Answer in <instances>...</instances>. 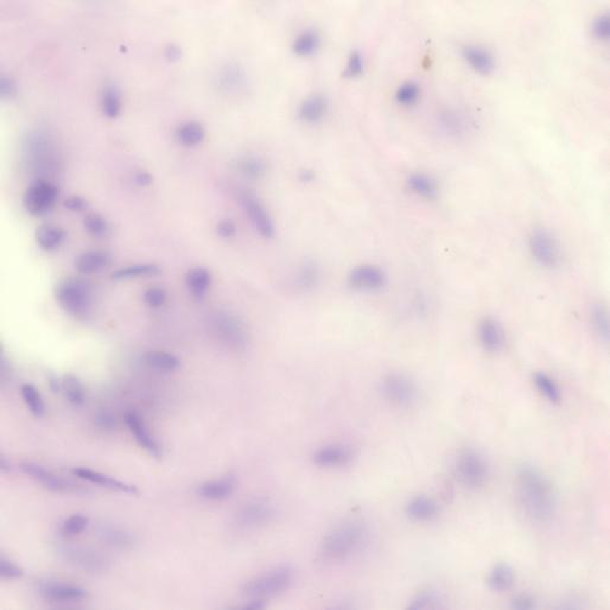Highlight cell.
I'll list each match as a JSON object with an SVG mask.
<instances>
[{
	"instance_id": "cell-11",
	"label": "cell",
	"mask_w": 610,
	"mask_h": 610,
	"mask_svg": "<svg viewBox=\"0 0 610 610\" xmlns=\"http://www.w3.org/2000/svg\"><path fill=\"white\" fill-rule=\"evenodd\" d=\"M388 277L385 271L374 264H362L351 269L348 274V284L351 289L363 293H373L386 286Z\"/></svg>"
},
{
	"instance_id": "cell-2",
	"label": "cell",
	"mask_w": 610,
	"mask_h": 610,
	"mask_svg": "<svg viewBox=\"0 0 610 610\" xmlns=\"http://www.w3.org/2000/svg\"><path fill=\"white\" fill-rule=\"evenodd\" d=\"M367 541V529L358 520H348L325 536L320 555L327 562H341L360 551Z\"/></svg>"
},
{
	"instance_id": "cell-36",
	"label": "cell",
	"mask_w": 610,
	"mask_h": 610,
	"mask_svg": "<svg viewBox=\"0 0 610 610\" xmlns=\"http://www.w3.org/2000/svg\"><path fill=\"white\" fill-rule=\"evenodd\" d=\"M534 385L538 391L551 404H559L562 400V392L553 378L546 373L539 372L534 374Z\"/></svg>"
},
{
	"instance_id": "cell-34",
	"label": "cell",
	"mask_w": 610,
	"mask_h": 610,
	"mask_svg": "<svg viewBox=\"0 0 610 610\" xmlns=\"http://www.w3.org/2000/svg\"><path fill=\"white\" fill-rule=\"evenodd\" d=\"M99 537L114 548H130L135 544L133 537L126 531L113 525H103L98 530Z\"/></svg>"
},
{
	"instance_id": "cell-42",
	"label": "cell",
	"mask_w": 610,
	"mask_h": 610,
	"mask_svg": "<svg viewBox=\"0 0 610 610\" xmlns=\"http://www.w3.org/2000/svg\"><path fill=\"white\" fill-rule=\"evenodd\" d=\"M239 171L249 179H258L266 171V165L261 158L246 156L238 163Z\"/></svg>"
},
{
	"instance_id": "cell-7",
	"label": "cell",
	"mask_w": 610,
	"mask_h": 610,
	"mask_svg": "<svg viewBox=\"0 0 610 610\" xmlns=\"http://www.w3.org/2000/svg\"><path fill=\"white\" fill-rule=\"evenodd\" d=\"M380 392L388 402L398 407H410L418 397L416 384L402 373L385 375L380 383Z\"/></svg>"
},
{
	"instance_id": "cell-17",
	"label": "cell",
	"mask_w": 610,
	"mask_h": 610,
	"mask_svg": "<svg viewBox=\"0 0 610 610\" xmlns=\"http://www.w3.org/2000/svg\"><path fill=\"white\" fill-rule=\"evenodd\" d=\"M40 592L44 599L56 603L77 602L87 597V592L84 588L57 582L40 583Z\"/></svg>"
},
{
	"instance_id": "cell-40",
	"label": "cell",
	"mask_w": 610,
	"mask_h": 610,
	"mask_svg": "<svg viewBox=\"0 0 610 610\" xmlns=\"http://www.w3.org/2000/svg\"><path fill=\"white\" fill-rule=\"evenodd\" d=\"M21 393L30 412L36 418H42L45 413V405L38 390L33 385L24 384L21 388Z\"/></svg>"
},
{
	"instance_id": "cell-57",
	"label": "cell",
	"mask_w": 610,
	"mask_h": 610,
	"mask_svg": "<svg viewBox=\"0 0 610 610\" xmlns=\"http://www.w3.org/2000/svg\"><path fill=\"white\" fill-rule=\"evenodd\" d=\"M135 181L138 186H150L151 183L154 182V177L149 172L138 171L135 174Z\"/></svg>"
},
{
	"instance_id": "cell-13",
	"label": "cell",
	"mask_w": 610,
	"mask_h": 610,
	"mask_svg": "<svg viewBox=\"0 0 610 610\" xmlns=\"http://www.w3.org/2000/svg\"><path fill=\"white\" fill-rule=\"evenodd\" d=\"M63 557L77 567L84 571L99 572L106 570L108 567V560L103 555L89 548L81 546H63L61 548Z\"/></svg>"
},
{
	"instance_id": "cell-19",
	"label": "cell",
	"mask_w": 610,
	"mask_h": 610,
	"mask_svg": "<svg viewBox=\"0 0 610 610\" xmlns=\"http://www.w3.org/2000/svg\"><path fill=\"white\" fill-rule=\"evenodd\" d=\"M478 337L487 351L497 353L504 346V333L500 323L493 317L483 318L479 323Z\"/></svg>"
},
{
	"instance_id": "cell-12",
	"label": "cell",
	"mask_w": 610,
	"mask_h": 610,
	"mask_svg": "<svg viewBox=\"0 0 610 610\" xmlns=\"http://www.w3.org/2000/svg\"><path fill=\"white\" fill-rule=\"evenodd\" d=\"M240 202L256 232L263 238H273L276 233L273 220L267 212L266 207L259 201V198L249 191H242L240 193Z\"/></svg>"
},
{
	"instance_id": "cell-53",
	"label": "cell",
	"mask_w": 610,
	"mask_h": 610,
	"mask_svg": "<svg viewBox=\"0 0 610 610\" xmlns=\"http://www.w3.org/2000/svg\"><path fill=\"white\" fill-rule=\"evenodd\" d=\"M216 233L220 238L230 239L233 238L237 234V226L235 223L230 219L221 220L218 226H216Z\"/></svg>"
},
{
	"instance_id": "cell-3",
	"label": "cell",
	"mask_w": 610,
	"mask_h": 610,
	"mask_svg": "<svg viewBox=\"0 0 610 610\" xmlns=\"http://www.w3.org/2000/svg\"><path fill=\"white\" fill-rule=\"evenodd\" d=\"M293 569L289 567H278L247 582L244 587V594L249 599L266 601L286 592L293 584Z\"/></svg>"
},
{
	"instance_id": "cell-29",
	"label": "cell",
	"mask_w": 610,
	"mask_h": 610,
	"mask_svg": "<svg viewBox=\"0 0 610 610\" xmlns=\"http://www.w3.org/2000/svg\"><path fill=\"white\" fill-rule=\"evenodd\" d=\"M66 230L54 225H42L36 230V242L44 251H54L59 249L66 240Z\"/></svg>"
},
{
	"instance_id": "cell-58",
	"label": "cell",
	"mask_w": 610,
	"mask_h": 610,
	"mask_svg": "<svg viewBox=\"0 0 610 610\" xmlns=\"http://www.w3.org/2000/svg\"><path fill=\"white\" fill-rule=\"evenodd\" d=\"M315 179L314 171H311V170H303V171L300 172V182H311L312 179Z\"/></svg>"
},
{
	"instance_id": "cell-49",
	"label": "cell",
	"mask_w": 610,
	"mask_h": 610,
	"mask_svg": "<svg viewBox=\"0 0 610 610\" xmlns=\"http://www.w3.org/2000/svg\"><path fill=\"white\" fill-rule=\"evenodd\" d=\"M0 576L5 580H17V578L22 577L23 569L15 563L11 562L10 559L6 558L5 555H1V558H0Z\"/></svg>"
},
{
	"instance_id": "cell-48",
	"label": "cell",
	"mask_w": 610,
	"mask_h": 610,
	"mask_svg": "<svg viewBox=\"0 0 610 610\" xmlns=\"http://www.w3.org/2000/svg\"><path fill=\"white\" fill-rule=\"evenodd\" d=\"M143 300L150 307H161L166 302V293L159 286H151L144 291Z\"/></svg>"
},
{
	"instance_id": "cell-37",
	"label": "cell",
	"mask_w": 610,
	"mask_h": 610,
	"mask_svg": "<svg viewBox=\"0 0 610 610\" xmlns=\"http://www.w3.org/2000/svg\"><path fill=\"white\" fill-rule=\"evenodd\" d=\"M123 108L120 89L115 84H107L103 89V112L107 118L114 119L120 115Z\"/></svg>"
},
{
	"instance_id": "cell-18",
	"label": "cell",
	"mask_w": 610,
	"mask_h": 610,
	"mask_svg": "<svg viewBox=\"0 0 610 610\" xmlns=\"http://www.w3.org/2000/svg\"><path fill=\"white\" fill-rule=\"evenodd\" d=\"M125 422L128 424L132 435L135 436V441L139 446L147 450L151 456L154 458H161L162 449L157 441L147 431V427L144 424L143 419L139 417L138 413L128 412L125 414Z\"/></svg>"
},
{
	"instance_id": "cell-39",
	"label": "cell",
	"mask_w": 610,
	"mask_h": 610,
	"mask_svg": "<svg viewBox=\"0 0 610 610\" xmlns=\"http://www.w3.org/2000/svg\"><path fill=\"white\" fill-rule=\"evenodd\" d=\"M62 380V392L66 395L67 400L73 405L84 404L86 399V390L79 379L72 374H66Z\"/></svg>"
},
{
	"instance_id": "cell-24",
	"label": "cell",
	"mask_w": 610,
	"mask_h": 610,
	"mask_svg": "<svg viewBox=\"0 0 610 610\" xmlns=\"http://www.w3.org/2000/svg\"><path fill=\"white\" fill-rule=\"evenodd\" d=\"M406 186L413 194L425 200H435L439 196V186L437 179L423 172L411 174L406 179Z\"/></svg>"
},
{
	"instance_id": "cell-41",
	"label": "cell",
	"mask_w": 610,
	"mask_h": 610,
	"mask_svg": "<svg viewBox=\"0 0 610 610\" xmlns=\"http://www.w3.org/2000/svg\"><path fill=\"white\" fill-rule=\"evenodd\" d=\"M590 321H592V328L595 330V333L599 335V339L603 341H608V337H609V314H608L606 307L602 304H596L595 307L592 309Z\"/></svg>"
},
{
	"instance_id": "cell-33",
	"label": "cell",
	"mask_w": 610,
	"mask_h": 610,
	"mask_svg": "<svg viewBox=\"0 0 610 610\" xmlns=\"http://www.w3.org/2000/svg\"><path fill=\"white\" fill-rule=\"evenodd\" d=\"M176 135L179 144H182L183 147H196L205 140V128L198 121H188L179 126Z\"/></svg>"
},
{
	"instance_id": "cell-26",
	"label": "cell",
	"mask_w": 610,
	"mask_h": 610,
	"mask_svg": "<svg viewBox=\"0 0 610 610\" xmlns=\"http://www.w3.org/2000/svg\"><path fill=\"white\" fill-rule=\"evenodd\" d=\"M235 483L237 481L233 475L225 476L222 479L202 483L198 486V494L207 500H223L233 493Z\"/></svg>"
},
{
	"instance_id": "cell-51",
	"label": "cell",
	"mask_w": 610,
	"mask_h": 610,
	"mask_svg": "<svg viewBox=\"0 0 610 610\" xmlns=\"http://www.w3.org/2000/svg\"><path fill=\"white\" fill-rule=\"evenodd\" d=\"M592 33L599 40H608L610 33L609 17L606 15L599 16L592 24Z\"/></svg>"
},
{
	"instance_id": "cell-55",
	"label": "cell",
	"mask_w": 610,
	"mask_h": 610,
	"mask_svg": "<svg viewBox=\"0 0 610 610\" xmlns=\"http://www.w3.org/2000/svg\"><path fill=\"white\" fill-rule=\"evenodd\" d=\"M63 205L72 212H84L88 208V201L81 196H70L63 202Z\"/></svg>"
},
{
	"instance_id": "cell-25",
	"label": "cell",
	"mask_w": 610,
	"mask_h": 610,
	"mask_svg": "<svg viewBox=\"0 0 610 610\" xmlns=\"http://www.w3.org/2000/svg\"><path fill=\"white\" fill-rule=\"evenodd\" d=\"M186 286L194 300H203L212 286V274L205 267H193L186 272Z\"/></svg>"
},
{
	"instance_id": "cell-45",
	"label": "cell",
	"mask_w": 610,
	"mask_h": 610,
	"mask_svg": "<svg viewBox=\"0 0 610 610\" xmlns=\"http://www.w3.org/2000/svg\"><path fill=\"white\" fill-rule=\"evenodd\" d=\"M318 279L320 272L314 263L304 264L297 274V283L302 289H312L315 286H317Z\"/></svg>"
},
{
	"instance_id": "cell-47",
	"label": "cell",
	"mask_w": 610,
	"mask_h": 610,
	"mask_svg": "<svg viewBox=\"0 0 610 610\" xmlns=\"http://www.w3.org/2000/svg\"><path fill=\"white\" fill-rule=\"evenodd\" d=\"M363 69H365V62H363V57H362L361 54L358 52H351L348 57L346 68H344V77H348V79L358 77L363 74Z\"/></svg>"
},
{
	"instance_id": "cell-54",
	"label": "cell",
	"mask_w": 610,
	"mask_h": 610,
	"mask_svg": "<svg viewBox=\"0 0 610 610\" xmlns=\"http://www.w3.org/2000/svg\"><path fill=\"white\" fill-rule=\"evenodd\" d=\"M512 608L516 610H529L536 608V599L527 594H520L512 599Z\"/></svg>"
},
{
	"instance_id": "cell-21",
	"label": "cell",
	"mask_w": 610,
	"mask_h": 610,
	"mask_svg": "<svg viewBox=\"0 0 610 610\" xmlns=\"http://www.w3.org/2000/svg\"><path fill=\"white\" fill-rule=\"evenodd\" d=\"M329 110L328 98L323 94H312L307 96L300 103L298 114L304 123L307 124H317L324 119Z\"/></svg>"
},
{
	"instance_id": "cell-59",
	"label": "cell",
	"mask_w": 610,
	"mask_h": 610,
	"mask_svg": "<svg viewBox=\"0 0 610 610\" xmlns=\"http://www.w3.org/2000/svg\"><path fill=\"white\" fill-rule=\"evenodd\" d=\"M0 470L5 473V474L11 470V465H10V463H9L5 457H1V458H0Z\"/></svg>"
},
{
	"instance_id": "cell-6",
	"label": "cell",
	"mask_w": 610,
	"mask_h": 610,
	"mask_svg": "<svg viewBox=\"0 0 610 610\" xmlns=\"http://www.w3.org/2000/svg\"><path fill=\"white\" fill-rule=\"evenodd\" d=\"M59 198V188L48 179H37L26 188L23 203L26 212L42 216L50 212Z\"/></svg>"
},
{
	"instance_id": "cell-32",
	"label": "cell",
	"mask_w": 610,
	"mask_h": 610,
	"mask_svg": "<svg viewBox=\"0 0 610 610\" xmlns=\"http://www.w3.org/2000/svg\"><path fill=\"white\" fill-rule=\"evenodd\" d=\"M161 273V266L157 264H135L130 266L121 267L114 271L112 279L114 281H126L133 278L152 277Z\"/></svg>"
},
{
	"instance_id": "cell-9",
	"label": "cell",
	"mask_w": 610,
	"mask_h": 610,
	"mask_svg": "<svg viewBox=\"0 0 610 610\" xmlns=\"http://www.w3.org/2000/svg\"><path fill=\"white\" fill-rule=\"evenodd\" d=\"M529 249L533 259L541 266L555 269L560 264V247L555 237L548 230H534L529 239Z\"/></svg>"
},
{
	"instance_id": "cell-10",
	"label": "cell",
	"mask_w": 610,
	"mask_h": 610,
	"mask_svg": "<svg viewBox=\"0 0 610 610\" xmlns=\"http://www.w3.org/2000/svg\"><path fill=\"white\" fill-rule=\"evenodd\" d=\"M213 332L219 341L232 349H242L247 344V333L242 322L230 312H219L213 317Z\"/></svg>"
},
{
	"instance_id": "cell-15",
	"label": "cell",
	"mask_w": 610,
	"mask_h": 610,
	"mask_svg": "<svg viewBox=\"0 0 610 610\" xmlns=\"http://www.w3.org/2000/svg\"><path fill=\"white\" fill-rule=\"evenodd\" d=\"M21 469L26 473V475L36 480L37 482L40 483L42 486L45 487L47 490L55 492V493H63V492H70L75 490L77 486L70 483L69 481L61 479L59 476L52 474V472L47 470L45 468L42 467L40 464L33 463V462H24L21 464Z\"/></svg>"
},
{
	"instance_id": "cell-23",
	"label": "cell",
	"mask_w": 610,
	"mask_h": 610,
	"mask_svg": "<svg viewBox=\"0 0 610 610\" xmlns=\"http://www.w3.org/2000/svg\"><path fill=\"white\" fill-rule=\"evenodd\" d=\"M406 514L410 519L419 523L431 521L439 515V504L431 497L418 495L410 500L406 506Z\"/></svg>"
},
{
	"instance_id": "cell-14",
	"label": "cell",
	"mask_w": 610,
	"mask_h": 610,
	"mask_svg": "<svg viewBox=\"0 0 610 610\" xmlns=\"http://www.w3.org/2000/svg\"><path fill=\"white\" fill-rule=\"evenodd\" d=\"M276 516V509L266 501H253L245 504L237 514V521L242 527L263 526L271 523Z\"/></svg>"
},
{
	"instance_id": "cell-30",
	"label": "cell",
	"mask_w": 610,
	"mask_h": 610,
	"mask_svg": "<svg viewBox=\"0 0 610 610\" xmlns=\"http://www.w3.org/2000/svg\"><path fill=\"white\" fill-rule=\"evenodd\" d=\"M514 581V570L507 563H499L494 565L488 576L490 589L497 592H507L513 587Z\"/></svg>"
},
{
	"instance_id": "cell-20",
	"label": "cell",
	"mask_w": 610,
	"mask_h": 610,
	"mask_svg": "<svg viewBox=\"0 0 610 610\" xmlns=\"http://www.w3.org/2000/svg\"><path fill=\"white\" fill-rule=\"evenodd\" d=\"M73 474L77 476V478H80V479L89 481V482L106 487L108 490H117V492H121V493L132 494V495H137L139 493L137 487L133 486V485H128V483L114 479L112 476L106 475V474H103V473L94 472V470H91V469L77 468V469H74Z\"/></svg>"
},
{
	"instance_id": "cell-5",
	"label": "cell",
	"mask_w": 610,
	"mask_h": 610,
	"mask_svg": "<svg viewBox=\"0 0 610 610\" xmlns=\"http://www.w3.org/2000/svg\"><path fill=\"white\" fill-rule=\"evenodd\" d=\"M455 470L458 481L470 490L482 487L490 478V464L482 453L474 449L461 451L456 458Z\"/></svg>"
},
{
	"instance_id": "cell-4",
	"label": "cell",
	"mask_w": 610,
	"mask_h": 610,
	"mask_svg": "<svg viewBox=\"0 0 610 610\" xmlns=\"http://www.w3.org/2000/svg\"><path fill=\"white\" fill-rule=\"evenodd\" d=\"M55 298L63 310L75 317L87 316L91 309V288L80 278L60 281L55 288Z\"/></svg>"
},
{
	"instance_id": "cell-46",
	"label": "cell",
	"mask_w": 610,
	"mask_h": 610,
	"mask_svg": "<svg viewBox=\"0 0 610 610\" xmlns=\"http://www.w3.org/2000/svg\"><path fill=\"white\" fill-rule=\"evenodd\" d=\"M87 525V516L82 514L72 515L63 523L62 533L67 537H74V536L82 533Z\"/></svg>"
},
{
	"instance_id": "cell-31",
	"label": "cell",
	"mask_w": 610,
	"mask_h": 610,
	"mask_svg": "<svg viewBox=\"0 0 610 610\" xmlns=\"http://www.w3.org/2000/svg\"><path fill=\"white\" fill-rule=\"evenodd\" d=\"M321 47V36L315 30H304L295 38L293 50L300 57H310Z\"/></svg>"
},
{
	"instance_id": "cell-28",
	"label": "cell",
	"mask_w": 610,
	"mask_h": 610,
	"mask_svg": "<svg viewBox=\"0 0 610 610\" xmlns=\"http://www.w3.org/2000/svg\"><path fill=\"white\" fill-rule=\"evenodd\" d=\"M216 81H218V86L222 91L234 93L245 87L246 77L238 66L230 63L219 70V73L216 75Z\"/></svg>"
},
{
	"instance_id": "cell-27",
	"label": "cell",
	"mask_w": 610,
	"mask_h": 610,
	"mask_svg": "<svg viewBox=\"0 0 610 610\" xmlns=\"http://www.w3.org/2000/svg\"><path fill=\"white\" fill-rule=\"evenodd\" d=\"M111 263V256L105 251H88L77 256L75 269L81 274H93L103 270Z\"/></svg>"
},
{
	"instance_id": "cell-1",
	"label": "cell",
	"mask_w": 610,
	"mask_h": 610,
	"mask_svg": "<svg viewBox=\"0 0 610 610\" xmlns=\"http://www.w3.org/2000/svg\"><path fill=\"white\" fill-rule=\"evenodd\" d=\"M516 493L527 516L538 523L552 519L555 515V493L550 480L531 464H524L516 474Z\"/></svg>"
},
{
	"instance_id": "cell-52",
	"label": "cell",
	"mask_w": 610,
	"mask_h": 610,
	"mask_svg": "<svg viewBox=\"0 0 610 610\" xmlns=\"http://www.w3.org/2000/svg\"><path fill=\"white\" fill-rule=\"evenodd\" d=\"M94 422H96V425L98 428L105 430V431L113 430L114 427H115V418L108 411H99L96 414Z\"/></svg>"
},
{
	"instance_id": "cell-35",
	"label": "cell",
	"mask_w": 610,
	"mask_h": 610,
	"mask_svg": "<svg viewBox=\"0 0 610 610\" xmlns=\"http://www.w3.org/2000/svg\"><path fill=\"white\" fill-rule=\"evenodd\" d=\"M144 360L151 368L157 369L161 372H174L181 366V361L176 355L164 351H147L144 356Z\"/></svg>"
},
{
	"instance_id": "cell-56",
	"label": "cell",
	"mask_w": 610,
	"mask_h": 610,
	"mask_svg": "<svg viewBox=\"0 0 610 610\" xmlns=\"http://www.w3.org/2000/svg\"><path fill=\"white\" fill-rule=\"evenodd\" d=\"M164 55L170 62H176L182 57V50L176 44H169L168 47L165 48Z\"/></svg>"
},
{
	"instance_id": "cell-44",
	"label": "cell",
	"mask_w": 610,
	"mask_h": 610,
	"mask_svg": "<svg viewBox=\"0 0 610 610\" xmlns=\"http://www.w3.org/2000/svg\"><path fill=\"white\" fill-rule=\"evenodd\" d=\"M419 84L412 81H407L405 84H400L395 91V100L402 106H412L419 100Z\"/></svg>"
},
{
	"instance_id": "cell-22",
	"label": "cell",
	"mask_w": 610,
	"mask_h": 610,
	"mask_svg": "<svg viewBox=\"0 0 610 610\" xmlns=\"http://www.w3.org/2000/svg\"><path fill=\"white\" fill-rule=\"evenodd\" d=\"M462 54L468 64L473 69L482 75H490L495 69V61L494 56L480 45H467L462 49Z\"/></svg>"
},
{
	"instance_id": "cell-16",
	"label": "cell",
	"mask_w": 610,
	"mask_h": 610,
	"mask_svg": "<svg viewBox=\"0 0 610 610\" xmlns=\"http://www.w3.org/2000/svg\"><path fill=\"white\" fill-rule=\"evenodd\" d=\"M354 458V453L351 446L341 443L322 446L314 453L316 465L323 468L344 467L351 463Z\"/></svg>"
},
{
	"instance_id": "cell-8",
	"label": "cell",
	"mask_w": 610,
	"mask_h": 610,
	"mask_svg": "<svg viewBox=\"0 0 610 610\" xmlns=\"http://www.w3.org/2000/svg\"><path fill=\"white\" fill-rule=\"evenodd\" d=\"M26 154L31 168L40 171L52 170L55 164V151L48 133L31 132L26 142Z\"/></svg>"
},
{
	"instance_id": "cell-43",
	"label": "cell",
	"mask_w": 610,
	"mask_h": 610,
	"mask_svg": "<svg viewBox=\"0 0 610 610\" xmlns=\"http://www.w3.org/2000/svg\"><path fill=\"white\" fill-rule=\"evenodd\" d=\"M84 226L88 233L96 238H105L110 233V225L107 220L96 213L88 214L84 218Z\"/></svg>"
},
{
	"instance_id": "cell-38",
	"label": "cell",
	"mask_w": 610,
	"mask_h": 610,
	"mask_svg": "<svg viewBox=\"0 0 610 610\" xmlns=\"http://www.w3.org/2000/svg\"><path fill=\"white\" fill-rule=\"evenodd\" d=\"M444 606V599L441 592L428 589L418 592L409 603V609H439Z\"/></svg>"
},
{
	"instance_id": "cell-50",
	"label": "cell",
	"mask_w": 610,
	"mask_h": 610,
	"mask_svg": "<svg viewBox=\"0 0 610 610\" xmlns=\"http://www.w3.org/2000/svg\"><path fill=\"white\" fill-rule=\"evenodd\" d=\"M0 96L4 100L13 99L17 96V84L11 77H0Z\"/></svg>"
}]
</instances>
